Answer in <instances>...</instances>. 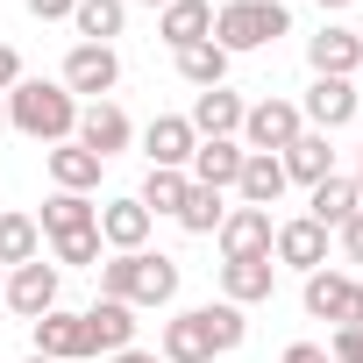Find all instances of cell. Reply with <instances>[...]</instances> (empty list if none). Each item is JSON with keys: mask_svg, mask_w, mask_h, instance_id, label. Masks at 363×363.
<instances>
[{"mask_svg": "<svg viewBox=\"0 0 363 363\" xmlns=\"http://www.w3.org/2000/svg\"><path fill=\"white\" fill-rule=\"evenodd\" d=\"M242 335H250V320H242V306H193V313H171L164 320V363H214V356H228V349H242Z\"/></svg>", "mask_w": 363, "mask_h": 363, "instance_id": "obj_1", "label": "cell"}, {"mask_svg": "<svg viewBox=\"0 0 363 363\" xmlns=\"http://www.w3.org/2000/svg\"><path fill=\"white\" fill-rule=\"evenodd\" d=\"M93 271H100V299H121V306H171L178 299V264L171 257L121 250L114 264H93Z\"/></svg>", "mask_w": 363, "mask_h": 363, "instance_id": "obj_2", "label": "cell"}, {"mask_svg": "<svg viewBox=\"0 0 363 363\" xmlns=\"http://www.w3.org/2000/svg\"><path fill=\"white\" fill-rule=\"evenodd\" d=\"M8 128H22L36 143H72L79 135V100L65 86H50V79H22L8 93Z\"/></svg>", "mask_w": 363, "mask_h": 363, "instance_id": "obj_3", "label": "cell"}, {"mask_svg": "<svg viewBox=\"0 0 363 363\" xmlns=\"http://www.w3.org/2000/svg\"><path fill=\"white\" fill-rule=\"evenodd\" d=\"M292 29V15L278 8V0H228V8L214 15V43L235 57V50H264Z\"/></svg>", "mask_w": 363, "mask_h": 363, "instance_id": "obj_4", "label": "cell"}, {"mask_svg": "<svg viewBox=\"0 0 363 363\" xmlns=\"http://www.w3.org/2000/svg\"><path fill=\"white\" fill-rule=\"evenodd\" d=\"M299 135L306 128H299V107L292 100H264V107L242 114V150H257V157H285Z\"/></svg>", "mask_w": 363, "mask_h": 363, "instance_id": "obj_5", "label": "cell"}, {"mask_svg": "<svg viewBox=\"0 0 363 363\" xmlns=\"http://www.w3.org/2000/svg\"><path fill=\"white\" fill-rule=\"evenodd\" d=\"M306 313L335 328H363V285L342 271H306Z\"/></svg>", "mask_w": 363, "mask_h": 363, "instance_id": "obj_6", "label": "cell"}, {"mask_svg": "<svg viewBox=\"0 0 363 363\" xmlns=\"http://www.w3.org/2000/svg\"><path fill=\"white\" fill-rule=\"evenodd\" d=\"M193 150H200V135H193L186 114H157V121L143 128V157H150V171H186Z\"/></svg>", "mask_w": 363, "mask_h": 363, "instance_id": "obj_7", "label": "cell"}, {"mask_svg": "<svg viewBox=\"0 0 363 363\" xmlns=\"http://www.w3.org/2000/svg\"><path fill=\"white\" fill-rule=\"evenodd\" d=\"M114 79H121V57H114V43H79L72 57H65V93H114Z\"/></svg>", "mask_w": 363, "mask_h": 363, "instance_id": "obj_8", "label": "cell"}, {"mask_svg": "<svg viewBox=\"0 0 363 363\" xmlns=\"http://www.w3.org/2000/svg\"><path fill=\"white\" fill-rule=\"evenodd\" d=\"M299 121H313V135H328V128H349V121H356V79H313V86H306V107H299Z\"/></svg>", "mask_w": 363, "mask_h": 363, "instance_id": "obj_9", "label": "cell"}, {"mask_svg": "<svg viewBox=\"0 0 363 363\" xmlns=\"http://www.w3.org/2000/svg\"><path fill=\"white\" fill-rule=\"evenodd\" d=\"M29 328H36V356H50V363H79V356H93V342H86V313L50 306V313L29 320Z\"/></svg>", "mask_w": 363, "mask_h": 363, "instance_id": "obj_10", "label": "cell"}, {"mask_svg": "<svg viewBox=\"0 0 363 363\" xmlns=\"http://www.w3.org/2000/svg\"><path fill=\"white\" fill-rule=\"evenodd\" d=\"M214 235H221V257H228V264H242V257H271V235H278V228H271V214H264V207H235Z\"/></svg>", "mask_w": 363, "mask_h": 363, "instance_id": "obj_11", "label": "cell"}, {"mask_svg": "<svg viewBox=\"0 0 363 363\" xmlns=\"http://www.w3.org/2000/svg\"><path fill=\"white\" fill-rule=\"evenodd\" d=\"M8 306H15L22 320H43V313L57 306V264H43V257L22 264V271L8 278Z\"/></svg>", "mask_w": 363, "mask_h": 363, "instance_id": "obj_12", "label": "cell"}, {"mask_svg": "<svg viewBox=\"0 0 363 363\" xmlns=\"http://www.w3.org/2000/svg\"><path fill=\"white\" fill-rule=\"evenodd\" d=\"M242 114H250V107H242L228 86H207V93L193 100V114H186V121H193V135H200V143H221V135H235V128H242Z\"/></svg>", "mask_w": 363, "mask_h": 363, "instance_id": "obj_13", "label": "cell"}, {"mask_svg": "<svg viewBox=\"0 0 363 363\" xmlns=\"http://www.w3.org/2000/svg\"><path fill=\"white\" fill-rule=\"evenodd\" d=\"M128 135H135V128H128V114H121L114 100H93V107L79 114V143H86L100 164H107L114 150H128Z\"/></svg>", "mask_w": 363, "mask_h": 363, "instance_id": "obj_14", "label": "cell"}, {"mask_svg": "<svg viewBox=\"0 0 363 363\" xmlns=\"http://www.w3.org/2000/svg\"><path fill=\"white\" fill-rule=\"evenodd\" d=\"M271 250H278V264H292V271H320L328 264V228L320 221H285L278 235H271Z\"/></svg>", "mask_w": 363, "mask_h": 363, "instance_id": "obj_15", "label": "cell"}, {"mask_svg": "<svg viewBox=\"0 0 363 363\" xmlns=\"http://www.w3.org/2000/svg\"><path fill=\"white\" fill-rule=\"evenodd\" d=\"M157 36H164L171 50L207 43V36H214V0H171V8H164V22H157Z\"/></svg>", "mask_w": 363, "mask_h": 363, "instance_id": "obj_16", "label": "cell"}, {"mask_svg": "<svg viewBox=\"0 0 363 363\" xmlns=\"http://www.w3.org/2000/svg\"><path fill=\"white\" fill-rule=\"evenodd\" d=\"M86 342H93V356H100V349H107V356L135 349V306H121V299H100V306L86 313Z\"/></svg>", "mask_w": 363, "mask_h": 363, "instance_id": "obj_17", "label": "cell"}, {"mask_svg": "<svg viewBox=\"0 0 363 363\" xmlns=\"http://www.w3.org/2000/svg\"><path fill=\"white\" fill-rule=\"evenodd\" d=\"M242 157H250V150H242V143H228V135H221V143H200V150H193V186L228 193L235 178H242Z\"/></svg>", "mask_w": 363, "mask_h": 363, "instance_id": "obj_18", "label": "cell"}, {"mask_svg": "<svg viewBox=\"0 0 363 363\" xmlns=\"http://www.w3.org/2000/svg\"><path fill=\"white\" fill-rule=\"evenodd\" d=\"M306 57H313V79H349V72L363 65V36H349V29H320V36L306 43Z\"/></svg>", "mask_w": 363, "mask_h": 363, "instance_id": "obj_19", "label": "cell"}, {"mask_svg": "<svg viewBox=\"0 0 363 363\" xmlns=\"http://www.w3.org/2000/svg\"><path fill=\"white\" fill-rule=\"evenodd\" d=\"M271 285H278V264H271V257L221 264V292H228V306H257V299H271Z\"/></svg>", "mask_w": 363, "mask_h": 363, "instance_id": "obj_20", "label": "cell"}, {"mask_svg": "<svg viewBox=\"0 0 363 363\" xmlns=\"http://www.w3.org/2000/svg\"><path fill=\"white\" fill-rule=\"evenodd\" d=\"M100 242L143 250V242H150V207H143V200H107V207H100Z\"/></svg>", "mask_w": 363, "mask_h": 363, "instance_id": "obj_21", "label": "cell"}, {"mask_svg": "<svg viewBox=\"0 0 363 363\" xmlns=\"http://www.w3.org/2000/svg\"><path fill=\"white\" fill-rule=\"evenodd\" d=\"M285 186H292V178H285V164H278V157H257V150L242 157V178H235L242 207H264V214H271V200H278Z\"/></svg>", "mask_w": 363, "mask_h": 363, "instance_id": "obj_22", "label": "cell"}, {"mask_svg": "<svg viewBox=\"0 0 363 363\" xmlns=\"http://www.w3.org/2000/svg\"><path fill=\"white\" fill-rule=\"evenodd\" d=\"M50 178H57V193H93L100 186V157L86 143H57L50 150Z\"/></svg>", "mask_w": 363, "mask_h": 363, "instance_id": "obj_23", "label": "cell"}, {"mask_svg": "<svg viewBox=\"0 0 363 363\" xmlns=\"http://www.w3.org/2000/svg\"><path fill=\"white\" fill-rule=\"evenodd\" d=\"M278 164H285V178H299V186H320V178H335V150H328V135H299Z\"/></svg>", "mask_w": 363, "mask_h": 363, "instance_id": "obj_24", "label": "cell"}, {"mask_svg": "<svg viewBox=\"0 0 363 363\" xmlns=\"http://www.w3.org/2000/svg\"><path fill=\"white\" fill-rule=\"evenodd\" d=\"M79 228H100V207L86 193H57L43 200V235H79Z\"/></svg>", "mask_w": 363, "mask_h": 363, "instance_id": "obj_25", "label": "cell"}, {"mask_svg": "<svg viewBox=\"0 0 363 363\" xmlns=\"http://www.w3.org/2000/svg\"><path fill=\"white\" fill-rule=\"evenodd\" d=\"M121 22H128V0H79V8H72V29H79L86 43L121 36Z\"/></svg>", "mask_w": 363, "mask_h": 363, "instance_id": "obj_26", "label": "cell"}, {"mask_svg": "<svg viewBox=\"0 0 363 363\" xmlns=\"http://www.w3.org/2000/svg\"><path fill=\"white\" fill-rule=\"evenodd\" d=\"M356 207H363V200H356V178H320V186H313V214H306V221H320V228H342Z\"/></svg>", "mask_w": 363, "mask_h": 363, "instance_id": "obj_27", "label": "cell"}, {"mask_svg": "<svg viewBox=\"0 0 363 363\" xmlns=\"http://www.w3.org/2000/svg\"><path fill=\"white\" fill-rule=\"evenodd\" d=\"M178 72H186V86H200V93H207V86H221V79H228V50L207 36V43H193V50H178Z\"/></svg>", "mask_w": 363, "mask_h": 363, "instance_id": "obj_28", "label": "cell"}, {"mask_svg": "<svg viewBox=\"0 0 363 363\" xmlns=\"http://www.w3.org/2000/svg\"><path fill=\"white\" fill-rule=\"evenodd\" d=\"M36 242H43V228L29 221V214H0V264H36Z\"/></svg>", "mask_w": 363, "mask_h": 363, "instance_id": "obj_29", "label": "cell"}, {"mask_svg": "<svg viewBox=\"0 0 363 363\" xmlns=\"http://www.w3.org/2000/svg\"><path fill=\"white\" fill-rule=\"evenodd\" d=\"M186 193H193V178H186V171H150L135 200H143L150 214H178V207H186Z\"/></svg>", "mask_w": 363, "mask_h": 363, "instance_id": "obj_30", "label": "cell"}, {"mask_svg": "<svg viewBox=\"0 0 363 363\" xmlns=\"http://www.w3.org/2000/svg\"><path fill=\"white\" fill-rule=\"evenodd\" d=\"M221 221H228V207H221V193H207V186H193L186 207H178V228H186V235H214Z\"/></svg>", "mask_w": 363, "mask_h": 363, "instance_id": "obj_31", "label": "cell"}, {"mask_svg": "<svg viewBox=\"0 0 363 363\" xmlns=\"http://www.w3.org/2000/svg\"><path fill=\"white\" fill-rule=\"evenodd\" d=\"M57 242V264H93L100 257V228H79V235H50Z\"/></svg>", "mask_w": 363, "mask_h": 363, "instance_id": "obj_32", "label": "cell"}, {"mask_svg": "<svg viewBox=\"0 0 363 363\" xmlns=\"http://www.w3.org/2000/svg\"><path fill=\"white\" fill-rule=\"evenodd\" d=\"M342 257H349V264H363V207L342 221Z\"/></svg>", "mask_w": 363, "mask_h": 363, "instance_id": "obj_33", "label": "cell"}, {"mask_svg": "<svg viewBox=\"0 0 363 363\" xmlns=\"http://www.w3.org/2000/svg\"><path fill=\"white\" fill-rule=\"evenodd\" d=\"M335 363H363V328H335Z\"/></svg>", "mask_w": 363, "mask_h": 363, "instance_id": "obj_34", "label": "cell"}, {"mask_svg": "<svg viewBox=\"0 0 363 363\" xmlns=\"http://www.w3.org/2000/svg\"><path fill=\"white\" fill-rule=\"evenodd\" d=\"M72 8H79V0H29V15H36V22H65Z\"/></svg>", "mask_w": 363, "mask_h": 363, "instance_id": "obj_35", "label": "cell"}, {"mask_svg": "<svg viewBox=\"0 0 363 363\" xmlns=\"http://www.w3.org/2000/svg\"><path fill=\"white\" fill-rule=\"evenodd\" d=\"M15 86H22V57L0 43V93H15Z\"/></svg>", "mask_w": 363, "mask_h": 363, "instance_id": "obj_36", "label": "cell"}, {"mask_svg": "<svg viewBox=\"0 0 363 363\" xmlns=\"http://www.w3.org/2000/svg\"><path fill=\"white\" fill-rule=\"evenodd\" d=\"M278 363H328V349H320V342H292Z\"/></svg>", "mask_w": 363, "mask_h": 363, "instance_id": "obj_37", "label": "cell"}, {"mask_svg": "<svg viewBox=\"0 0 363 363\" xmlns=\"http://www.w3.org/2000/svg\"><path fill=\"white\" fill-rule=\"evenodd\" d=\"M107 363H157L150 349H121V356H107Z\"/></svg>", "mask_w": 363, "mask_h": 363, "instance_id": "obj_38", "label": "cell"}, {"mask_svg": "<svg viewBox=\"0 0 363 363\" xmlns=\"http://www.w3.org/2000/svg\"><path fill=\"white\" fill-rule=\"evenodd\" d=\"M356 200H363V150H356Z\"/></svg>", "mask_w": 363, "mask_h": 363, "instance_id": "obj_39", "label": "cell"}, {"mask_svg": "<svg viewBox=\"0 0 363 363\" xmlns=\"http://www.w3.org/2000/svg\"><path fill=\"white\" fill-rule=\"evenodd\" d=\"M143 8H171V0H143Z\"/></svg>", "mask_w": 363, "mask_h": 363, "instance_id": "obj_40", "label": "cell"}, {"mask_svg": "<svg viewBox=\"0 0 363 363\" xmlns=\"http://www.w3.org/2000/svg\"><path fill=\"white\" fill-rule=\"evenodd\" d=\"M320 8H349V0H320Z\"/></svg>", "mask_w": 363, "mask_h": 363, "instance_id": "obj_41", "label": "cell"}, {"mask_svg": "<svg viewBox=\"0 0 363 363\" xmlns=\"http://www.w3.org/2000/svg\"><path fill=\"white\" fill-rule=\"evenodd\" d=\"M0 128H8V107H0Z\"/></svg>", "mask_w": 363, "mask_h": 363, "instance_id": "obj_42", "label": "cell"}, {"mask_svg": "<svg viewBox=\"0 0 363 363\" xmlns=\"http://www.w3.org/2000/svg\"><path fill=\"white\" fill-rule=\"evenodd\" d=\"M29 363H50V356H29Z\"/></svg>", "mask_w": 363, "mask_h": 363, "instance_id": "obj_43", "label": "cell"}, {"mask_svg": "<svg viewBox=\"0 0 363 363\" xmlns=\"http://www.w3.org/2000/svg\"><path fill=\"white\" fill-rule=\"evenodd\" d=\"M0 299H8V285H0Z\"/></svg>", "mask_w": 363, "mask_h": 363, "instance_id": "obj_44", "label": "cell"}]
</instances>
